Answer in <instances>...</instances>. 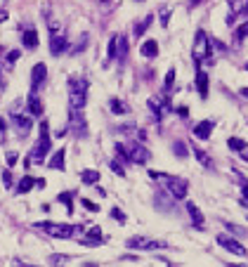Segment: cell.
<instances>
[{"label": "cell", "instance_id": "obj_1", "mask_svg": "<svg viewBox=\"0 0 248 267\" xmlns=\"http://www.w3.org/2000/svg\"><path fill=\"white\" fill-rule=\"evenodd\" d=\"M36 229H40V232H45V234L54 236V239H73V236H80L86 229H83V225H66V222H36L33 225Z\"/></svg>", "mask_w": 248, "mask_h": 267}, {"label": "cell", "instance_id": "obj_2", "mask_svg": "<svg viewBox=\"0 0 248 267\" xmlns=\"http://www.w3.org/2000/svg\"><path fill=\"white\" fill-rule=\"evenodd\" d=\"M88 104V80L71 76L69 78V109L83 111Z\"/></svg>", "mask_w": 248, "mask_h": 267}, {"label": "cell", "instance_id": "obj_3", "mask_svg": "<svg viewBox=\"0 0 248 267\" xmlns=\"http://www.w3.org/2000/svg\"><path fill=\"white\" fill-rule=\"evenodd\" d=\"M50 147H52V137H50V126H47V121L40 123V137L36 142V147L31 149V156L26 158V163H43L45 156L50 154Z\"/></svg>", "mask_w": 248, "mask_h": 267}, {"label": "cell", "instance_id": "obj_4", "mask_svg": "<svg viewBox=\"0 0 248 267\" xmlns=\"http://www.w3.org/2000/svg\"><path fill=\"white\" fill-rule=\"evenodd\" d=\"M151 180H161L166 182V187H168V194L173 199H185L187 192H189V182L185 177H175V175H166V173H158V170H151L149 173Z\"/></svg>", "mask_w": 248, "mask_h": 267}, {"label": "cell", "instance_id": "obj_5", "mask_svg": "<svg viewBox=\"0 0 248 267\" xmlns=\"http://www.w3.org/2000/svg\"><path fill=\"white\" fill-rule=\"evenodd\" d=\"M203 59H210V40H208V36H206V31L199 29V31H196V40H194V62H196V66H201ZM210 62H213V59H210Z\"/></svg>", "mask_w": 248, "mask_h": 267}, {"label": "cell", "instance_id": "obj_6", "mask_svg": "<svg viewBox=\"0 0 248 267\" xmlns=\"http://www.w3.org/2000/svg\"><path fill=\"white\" fill-rule=\"evenodd\" d=\"M125 248H130V251H156V248H166V244L156 241L151 236H130L125 241Z\"/></svg>", "mask_w": 248, "mask_h": 267}, {"label": "cell", "instance_id": "obj_7", "mask_svg": "<svg viewBox=\"0 0 248 267\" xmlns=\"http://www.w3.org/2000/svg\"><path fill=\"white\" fill-rule=\"evenodd\" d=\"M69 130L76 137H88V123H86V118H83V111H71Z\"/></svg>", "mask_w": 248, "mask_h": 267}, {"label": "cell", "instance_id": "obj_8", "mask_svg": "<svg viewBox=\"0 0 248 267\" xmlns=\"http://www.w3.org/2000/svg\"><path fill=\"white\" fill-rule=\"evenodd\" d=\"M217 244L222 246L225 251L234 253V255H241V258L248 253L246 248H243V244H241V241H236V239H234V236H229V234H217Z\"/></svg>", "mask_w": 248, "mask_h": 267}, {"label": "cell", "instance_id": "obj_9", "mask_svg": "<svg viewBox=\"0 0 248 267\" xmlns=\"http://www.w3.org/2000/svg\"><path fill=\"white\" fill-rule=\"evenodd\" d=\"M128 156H130L132 163L142 165V163H147L149 158H151V154H149V149L144 147V144H137V142H132L130 147H128Z\"/></svg>", "mask_w": 248, "mask_h": 267}, {"label": "cell", "instance_id": "obj_10", "mask_svg": "<svg viewBox=\"0 0 248 267\" xmlns=\"http://www.w3.org/2000/svg\"><path fill=\"white\" fill-rule=\"evenodd\" d=\"M12 126L17 128V135H19V137H26V135L31 133L33 118L24 116V114H12Z\"/></svg>", "mask_w": 248, "mask_h": 267}, {"label": "cell", "instance_id": "obj_11", "mask_svg": "<svg viewBox=\"0 0 248 267\" xmlns=\"http://www.w3.org/2000/svg\"><path fill=\"white\" fill-rule=\"evenodd\" d=\"M45 78H47V66L43 62H38L31 69V93H36V90L45 83Z\"/></svg>", "mask_w": 248, "mask_h": 267}, {"label": "cell", "instance_id": "obj_12", "mask_svg": "<svg viewBox=\"0 0 248 267\" xmlns=\"http://www.w3.org/2000/svg\"><path fill=\"white\" fill-rule=\"evenodd\" d=\"M66 47H69V40L64 38L62 33H50V52L54 57H59L62 52H66Z\"/></svg>", "mask_w": 248, "mask_h": 267}, {"label": "cell", "instance_id": "obj_13", "mask_svg": "<svg viewBox=\"0 0 248 267\" xmlns=\"http://www.w3.org/2000/svg\"><path fill=\"white\" fill-rule=\"evenodd\" d=\"M102 241H104V236H102V227H97V225L86 229V236H80V244L83 246H97Z\"/></svg>", "mask_w": 248, "mask_h": 267}, {"label": "cell", "instance_id": "obj_14", "mask_svg": "<svg viewBox=\"0 0 248 267\" xmlns=\"http://www.w3.org/2000/svg\"><path fill=\"white\" fill-rule=\"evenodd\" d=\"M196 90H199V97H201V100L208 97V73L201 71V66H196Z\"/></svg>", "mask_w": 248, "mask_h": 267}, {"label": "cell", "instance_id": "obj_15", "mask_svg": "<svg viewBox=\"0 0 248 267\" xmlns=\"http://www.w3.org/2000/svg\"><path fill=\"white\" fill-rule=\"evenodd\" d=\"M64 165H66V149H57L52 156H50V161H47V168L64 170Z\"/></svg>", "mask_w": 248, "mask_h": 267}, {"label": "cell", "instance_id": "obj_16", "mask_svg": "<svg viewBox=\"0 0 248 267\" xmlns=\"http://www.w3.org/2000/svg\"><path fill=\"white\" fill-rule=\"evenodd\" d=\"M213 128H215V123L213 121H201V123H196L194 126V137H199V140H208L210 133H213Z\"/></svg>", "mask_w": 248, "mask_h": 267}, {"label": "cell", "instance_id": "obj_17", "mask_svg": "<svg viewBox=\"0 0 248 267\" xmlns=\"http://www.w3.org/2000/svg\"><path fill=\"white\" fill-rule=\"evenodd\" d=\"M22 43H24V47H26V50H36V47H38V31H36V29H26V31L22 33Z\"/></svg>", "mask_w": 248, "mask_h": 267}, {"label": "cell", "instance_id": "obj_18", "mask_svg": "<svg viewBox=\"0 0 248 267\" xmlns=\"http://www.w3.org/2000/svg\"><path fill=\"white\" fill-rule=\"evenodd\" d=\"M26 107H29V114L33 116H43V102H40V97L36 93L29 95V100H26Z\"/></svg>", "mask_w": 248, "mask_h": 267}, {"label": "cell", "instance_id": "obj_19", "mask_svg": "<svg viewBox=\"0 0 248 267\" xmlns=\"http://www.w3.org/2000/svg\"><path fill=\"white\" fill-rule=\"evenodd\" d=\"M187 213H189V218H192V222H194V227L203 229V222H206V220H203V213L199 211V206L189 201V204H187Z\"/></svg>", "mask_w": 248, "mask_h": 267}, {"label": "cell", "instance_id": "obj_20", "mask_svg": "<svg viewBox=\"0 0 248 267\" xmlns=\"http://www.w3.org/2000/svg\"><path fill=\"white\" fill-rule=\"evenodd\" d=\"M140 52H142V57L154 59V57L158 55V43H156V40H144V43H142V47H140Z\"/></svg>", "mask_w": 248, "mask_h": 267}, {"label": "cell", "instance_id": "obj_21", "mask_svg": "<svg viewBox=\"0 0 248 267\" xmlns=\"http://www.w3.org/2000/svg\"><path fill=\"white\" fill-rule=\"evenodd\" d=\"M118 130H121V133H130V137H137L140 142L147 140V130H144V128H137V126H121Z\"/></svg>", "mask_w": 248, "mask_h": 267}, {"label": "cell", "instance_id": "obj_22", "mask_svg": "<svg viewBox=\"0 0 248 267\" xmlns=\"http://www.w3.org/2000/svg\"><path fill=\"white\" fill-rule=\"evenodd\" d=\"M151 22H154V15H147L140 24H135V29H132V33H135V38H142V36H144V31H147L149 26H151Z\"/></svg>", "mask_w": 248, "mask_h": 267}, {"label": "cell", "instance_id": "obj_23", "mask_svg": "<svg viewBox=\"0 0 248 267\" xmlns=\"http://www.w3.org/2000/svg\"><path fill=\"white\" fill-rule=\"evenodd\" d=\"M33 187H36V180H33L31 175H24L22 180H19V185H17V194H29Z\"/></svg>", "mask_w": 248, "mask_h": 267}, {"label": "cell", "instance_id": "obj_24", "mask_svg": "<svg viewBox=\"0 0 248 267\" xmlns=\"http://www.w3.org/2000/svg\"><path fill=\"white\" fill-rule=\"evenodd\" d=\"M80 182L83 185H97L100 182V170H93V168H88L80 173Z\"/></svg>", "mask_w": 248, "mask_h": 267}, {"label": "cell", "instance_id": "obj_25", "mask_svg": "<svg viewBox=\"0 0 248 267\" xmlns=\"http://www.w3.org/2000/svg\"><path fill=\"white\" fill-rule=\"evenodd\" d=\"M69 255H62V253H52L50 258H47V262H50V267H66L69 265Z\"/></svg>", "mask_w": 248, "mask_h": 267}, {"label": "cell", "instance_id": "obj_26", "mask_svg": "<svg viewBox=\"0 0 248 267\" xmlns=\"http://www.w3.org/2000/svg\"><path fill=\"white\" fill-rule=\"evenodd\" d=\"M109 109L114 111L116 116H118V114H128V111H130V109H128V104H125L123 100H116V97H114V100H109Z\"/></svg>", "mask_w": 248, "mask_h": 267}, {"label": "cell", "instance_id": "obj_27", "mask_svg": "<svg viewBox=\"0 0 248 267\" xmlns=\"http://www.w3.org/2000/svg\"><path fill=\"white\" fill-rule=\"evenodd\" d=\"M57 201L66 206V213H69V215L73 213V192H62V194L57 197Z\"/></svg>", "mask_w": 248, "mask_h": 267}, {"label": "cell", "instance_id": "obj_28", "mask_svg": "<svg viewBox=\"0 0 248 267\" xmlns=\"http://www.w3.org/2000/svg\"><path fill=\"white\" fill-rule=\"evenodd\" d=\"M194 156H196V161H199L203 168H213V161H210V156L203 149H196V147H194Z\"/></svg>", "mask_w": 248, "mask_h": 267}, {"label": "cell", "instance_id": "obj_29", "mask_svg": "<svg viewBox=\"0 0 248 267\" xmlns=\"http://www.w3.org/2000/svg\"><path fill=\"white\" fill-rule=\"evenodd\" d=\"M125 57H128V40H125V36H118V52H116V59H121V62H123Z\"/></svg>", "mask_w": 248, "mask_h": 267}, {"label": "cell", "instance_id": "obj_30", "mask_svg": "<svg viewBox=\"0 0 248 267\" xmlns=\"http://www.w3.org/2000/svg\"><path fill=\"white\" fill-rule=\"evenodd\" d=\"M227 147L234 149V151H241L243 147H246V142L241 140V137H229V140H227Z\"/></svg>", "mask_w": 248, "mask_h": 267}, {"label": "cell", "instance_id": "obj_31", "mask_svg": "<svg viewBox=\"0 0 248 267\" xmlns=\"http://www.w3.org/2000/svg\"><path fill=\"white\" fill-rule=\"evenodd\" d=\"M116 52H118V36H111V40H109V59H116Z\"/></svg>", "mask_w": 248, "mask_h": 267}, {"label": "cell", "instance_id": "obj_32", "mask_svg": "<svg viewBox=\"0 0 248 267\" xmlns=\"http://www.w3.org/2000/svg\"><path fill=\"white\" fill-rule=\"evenodd\" d=\"M173 151L178 154V158H187V154H189V151H187V147H185V142H180V140L173 144Z\"/></svg>", "mask_w": 248, "mask_h": 267}, {"label": "cell", "instance_id": "obj_33", "mask_svg": "<svg viewBox=\"0 0 248 267\" xmlns=\"http://www.w3.org/2000/svg\"><path fill=\"white\" fill-rule=\"evenodd\" d=\"M19 55H22L19 50H10L8 55H5V62H8V66H15L17 59H19Z\"/></svg>", "mask_w": 248, "mask_h": 267}, {"label": "cell", "instance_id": "obj_34", "mask_svg": "<svg viewBox=\"0 0 248 267\" xmlns=\"http://www.w3.org/2000/svg\"><path fill=\"white\" fill-rule=\"evenodd\" d=\"M80 206H83L86 211H90V213H97V211H100V206L95 204V201H90V199H80Z\"/></svg>", "mask_w": 248, "mask_h": 267}, {"label": "cell", "instance_id": "obj_35", "mask_svg": "<svg viewBox=\"0 0 248 267\" xmlns=\"http://www.w3.org/2000/svg\"><path fill=\"white\" fill-rule=\"evenodd\" d=\"M109 165H111V170H114V173H116L118 177H125V168H123L121 163H118V161H111Z\"/></svg>", "mask_w": 248, "mask_h": 267}, {"label": "cell", "instance_id": "obj_36", "mask_svg": "<svg viewBox=\"0 0 248 267\" xmlns=\"http://www.w3.org/2000/svg\"><path fill=\"white\" fill-rule=\"evenodd\" d=\"M86 45H88V33H83V36H80V43H78V45L73 47V50H71V52H73V55H76V52H80V50H86Z\"/></svg>", "mask_w": 248, "mask_h": 267}, {"label": "cell", "instance_id": "obj_37", "mask_svg": "<svg viewBox=\"0 0 248 267\" xmlns=\"http://www.w3.org/2000/svg\"><path fill=\"white\" fill-rule=\"evenodd\" d=\"M236 38H239V40L248 38V22H246V24H241L239 29H236Z\"/></svg>", "mask_w": 248, "mask_h": 267}, {"label": "cell", "instance_id": "obj_38", "mask_svg": "<svg viewBox=\"0 0 248 267\" xmlns=\"http://www.w3.org/2000/svg\"><path fill=\"white\" fill-rule=\"evenodd\" d=\"M111 218L118 222H125V213L121 211V208H111Z\"/></svg>", "mask_w": 248, "mask_h": 267}, {"label": "cell", "instance_id": "obj_39", "mask_svg": "<svg viewBox=\"0 0 248 267\" xmlns=\"http://www.w3.org/2000/svg\"><path fill=\"white\" fill-rule=\"evenodd\" d=\"M116 154L121 158H125V161H130V156H128V147H123V144H118L116 142Z\"/></svg>", "mask_w": 248, "mask_h": 267}, {"label": "cell", "instance_id": "obj_40", "mask_svg": "<svg viewBox=\"0 0 248 267\" xmlns=\"http://www.w3.org/2000/svg\"><path fill=\"white\" fill-rule=\"evenodd\" d=\"M225 227L232 232V234H236V236H243V229L239 227V225H232V222H225Z\"/></svg>", "mask_w": 248, "mask_h": 267}, {"label": "cell", "instance_id": "obj_41", "mask_svg": "<svg viewBox=\"0 0 248 267\" xmlns=\"http://www.w3.org/2000/svg\"><path fill=\"white\" fill-rule=\"evenodd\" d=\"M173 83H175V69H171L168 73H166V90L173 87Z\"/></svg>", "mask_w": 248, "mask_h": 267}, {"label": "cell", "instance_id": "obj_42", "mask_svg": "<svg viewBox=\"0 0 248 267\" xmlns=\"http://www.w3.org/2000/svg\"><path fill=\"white\" fill-rule=\"evenodd\" d=\"M3 182H5V187H12V173L10 170H3Z\"/></svg>", "mask_w": 248, "mask_h": 267}, {"label": "cell", "instance_id": "obj_43", "mask_svg": "<svg viewBox=\"0 0 248 267\" xmlns=\"http://www.w3.org/2000/svg\"><path fill=\"white\" fill-rule=\"evenodd\" d=\"M168 22H171V12H168V10H161V26H168Z\"/></svg>", "mask_w": 248, "mask_h": 267}, {"label": "cell", "instance_id": "obj_44", "mask_svg": "<svg viewBox=\"0 0 248 267\" xmlns=\"http://www.w3.org/2000/svg\"><path fill=\"white\" fill-rule=\"evenodd\" d=\"M17 158H19V156H17V151H8V165H15Z\"/></svg>", "mask_w": 248, "mask_h": 267}, {"label": "cell", "instance_id": "obj_45", "mask_svg": "<svg viewBox=\"0 0 248 267\" xmlns=\"http://www.w3.org/2000/svg\"><path fill=\"white\" fill-rule=\"evenodd\" d=\"M178 114L182 118H187V116H189V109H187V107H178Z\"/></svg>", "mask_w": 248, "mask_h": 267}, {"label": "cell", "instance_id": "obj_46", "mask_svg": "<svg viewBox=\"0 0 248 267\" xmlns=\"http://www.w3.org/2000/svg\"><path fill=\"white\" fill-rule=\"evenodd\" d=\"M239 156L243 158V161H248V144H246V147H243V149L239 151Z\"/></svg>", "mask_w": 248, "mask_h": 267}, {"label": "cell", "instance_id": "obj_47", "mask_svg": "<svg viewBox=\"0 0 248 267\" xmlns=\"http://www.w3.org/2000/svg\"><path fill=\"white\" fill-rule=\"evenodd\" d=\"M241 194H243V204H248V185H243V189H241Z\"/></svg>", "mask_w": 248, "mask_h": 267}, {"label": "cell", "instance_id": "obj_48", "mask_svg": "<svg viewBox=\"0 0 248 267\" xmlns=\"http://www.w3.org/2000/svg\"><path fill=\"white\" fill-rule=\"evenodd\" d=\"M8 22V10H0V24Z\"/></svg>", "mask_w": 248, "mask_h": 267}, {"label": "cell", "instance_id": "obj_49", "mask_svg": "<svg viewBox=\"0 0 248 267\" xmlns=\"http://www.w3.org/2000/svg\"><path fill=\"white\" fill-rule=\"evenodd\" d=\"M5 128H8V123H5V118H0V133H3Z\"/></svg>", "mask_w": 248, "mask_h": 267}, {"label": "cell", "instance_id": "obj_50", "mask_svg": "<svg viewBox=\"0 0 248 267\" xmlns=\"http://www.w3.org/2000/svg\"><path fill=\"white\" fill-rule=\"evenodd\" d=\"M3 87H5V78H3V73H0V93H3Z\"/></svg>", "mask_w": 248, "mask_h": 267}, {"label": "cell", "instance_id": "obj_51", "mask_svg": "<svg viewBox=\"0 0 248 267\" xmlns=\"http://www.w3.org/2000/svg\"><path fill=\"white\" fill-rule=\"evenodd\" d=\"M241 95H243V97L248 100V87H241Z\"/></svg>", "mask_w": 248, "mask_h": 267}, {"label": "cell", "instance_id": "obj_52", "mask_svg": "<svg viewBox=\"0 0 248 267\" xmlns=\"http://www.w3.org/2000/svg\"><path fill=\"white\" fill-rule=\"evenodd\" d=\"M199 3H203V0H189V5H199Z\"/></svg>", "mask_w": 248, "mask_h": 267}, {"label": "cell", "instance_id": "obj_53", "mask_svg": "<svg viewBox=\"0 0 248 267\" xmlns=\"http://www.w3.org/2000/svg\"><path fill=\"white\" fill-rule=\"evenodd\" d=\"M86 267H100L97 262H86Z\"/></svg>", "mask_w": 248, "mask_h": 267}, {"label": "cell", "instance_id": "obj_54", "mask_svg": "<svg viewBox=\"0 0 248 267\" xmlns=\"http://www.w3.org/2000/svg\"><path fill=\"white\" fill-rule=\"evenodd\" d=\"M229 267H246V265H229Z\"/></svg>", "mask_w": 248, "mask_h": 267}, {"label": "cell", "instance_id": "obj_55", "mask_svg": "<svg viewBox=\"0 0 248 267\" xmlns=\"http://www.w3.org/2000/svg\"><path fill=\"white\" fill-rule=\"evenodd\" d=\"M246 71H248V62H246Z\"/></svg>", "mask_w": 248, "mask_h": 267}, {"label": "cell", "instance_id": "obj_56", "mask_svg": "<svg viewBox=\"0 0 248 267\" xmlns=\"http://www.w3.org/2000/svg\"><path fill=\"white\" fill-rule=\"evenodd\" d=\"M168 267H173V265H168Z\"/></svg>", "mask_w": 248, "mask_h": 267}, {"label": "cell", "instance_id": "obj_57", "mask_svg": "<svg viewBox=\"0 0 248 267\" xmlns=\"http://www.w3.org/2000/svg\"><path fill=\"white\" fill-rule=\"evenodd\" d=\"M140 3H142V0H140Z\"/></svg>", "mask_w": 248, "mask_h": 267}, {"label": "cell", "instance_id": "obj_58", "mask_svg": "<svg viewBox=\"0 0 248 267\" xmlns=\"http://www.w3.org/2000/svg\"><path fill=\"white\" fill-rule=\"evenodd\" d=\"M246 8H248V5H246Z\"/></svg>", "mask_w": 248, "mask_h": 267}, {"label": "cell", "instance_id": "obj_59", "mask_svg": "<svg viewBox=\"0 0 248 267\" xmlns=\"http://www.w3.org/2000/svg\"><path fill=\"white\" fill-rule=\"evenodd\" d=\"M246 215H248V213H246Z\"/></svg>", "mask_w": 248, "mask_h": 267}]
</instances>
